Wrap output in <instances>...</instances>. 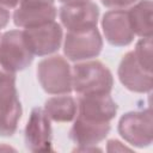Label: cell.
Listing matches in <instances>:
<instances>
[{
    "mask_svg": "<svg viewBox=\"0 0 153 153\" xmlns=\"http://www.w3.org/2000/svg\"><path fill=\"white\" fill-rule=\"evenodd\" d=\"M112 75L99 61L76 63L72 69V88L79 96L110 93Z\"/></svg>",
    "mask_w": 153,
    "mask_h": 153,
    "instance_id": "6da1fadb",
    "label": "cell"
},
{
    "mask_svg": "<svg viewBox=\"0 0 153 153\" xmlns=\"http://www.w3.org/2000/svg\"><path fill=\"white\" fill-rule=\"evenodd\" d=\"M20 116L22 105L16 88L14 73L0 66V135H13L17 130Z\"/></svg>",
    "mask_w": 153,
    "mask_h": 153,
    "instance_id": "7a4b0ae2",
    "label": "cell"
},
{
    "mask_svg": "<svg viewBox=\"0 0 153 153\" xmlns=\"http://www.w3.org/2000/svg\"><path fill=\"white\" fill-rule=\"evenodd\" d=\"M37 76L43 90L50 94H65L72 91V69L61 56L42 60L37 67Z\"/></svg>",
    "mask_w": 153,
    "mask_h": 153,
    "instance_id": "3957f363",
    "label": "cell"
},
{
    "mask_svg": "<svg viewBox=\"0 0 153 153\" xmlns=\"http://www.w3.org/2000/svg\"><path fill=\"white\" fill-rule=\"evenodd\" d=\"M118 133L133 146H149L153 139V120L151 109L123 115L118 123Z\"/></svg>",
    "mask_w": 153,
    "mask_h": 153,
    "instance_id": "277c9868",
    "label": "cell"
},
{
    "mask_svg": "<svg viewBox=\"0 0 153 153\" xmlns=\"http://www.w3.org/2000/svg\"><path fill=\"white\" fill-rule=\"evenodd\" d=\"M33 55L26 48L23 39V31H7L0 38V66L16 73L26 68L32 62Z\"/></svg>",
    "mask_w": 153,
    "mask_h": 153,
    "instance_id": "5b68a950",
    "label": "cell"
},
{
    "mask_svg": "<svg viewBox=\"0 0 153 153\" xmlns=\"http://www.w3.org/2000/svg\"><path fill=\"white\" fill-rule=\"evenodd\" d=\"M23 39L32 55H48L60 48L62 41V29L55 22L27 27L23 31Z\"/></svg>",
    "mask_w": 153,
    "mask_h": 153,
    "instance_id": "8992f818",
    "label": "cell"
},
{
    "mask_svg": "<svg viewBox=\"0 0 153 153\" xmlns=\"http://www.w3.org/2000/svg\"><path fill=\"white\" fill-rule=\"evenodd\" d=\"M103 47L99 31L92 29L85 32H68L66 35L63 51L72 61H81L96 57Z\"/></svg>",
    "mask_w": 153,
    "mask_h": 153,
    "instance_id": "52a82bcc",
    "label": "cell"
},
{
    "mask_svg": "<svg viewBox=\"0 0 153 153\" xmlns=\"http://www.w3.org/2000/svg\"><path fill=\"white\" fill-rule=\"evenodd\" d=\"M99 10L96 4L87 1L78 5H63L60 19L68 32H85L97 27Z\"/></svg>",
    "mask_w": 153,
    "mask_h": 153,
    "instance_id": "ba28073f",
    "label": "cell"
},
{
    "mask_svg": "<svg viewBox=\"0 0 153 153\" xmlns=\"http://www.w3.org/2000/svg\"><path fill=\"white\" fill-rule=\"evenodd\" d=\"M25 143L31 152H50L51 127L49 117L41 108H35L25 127Z\"/></svg>",
    "mask_w": 153,
    "mask_h": 153,
    "instance_id": "9c48e42d",
    "label": "cell"
},
{
    "mask_svg": "<svg viewBox=\"0 0 153 153\" xmlns=\"http://www.w3.org/2000/svg\"><path fill=\"white\" fill-rule=\"evenodd\" d=\"M118 76L121 82L130 91L148 92L152 90V72L146 71L137 62L134 51H129L123 56L118 67Z\"/></svg>",
    "mask_w": 153,
    "mask_h": 153,
    "instance_id": "30bf717a",
    "label": "cell"
},
{
    "mask_svg": "<svg viewBox=\"0 0 153 153\" xmlns=\"http://www.w3.org/2000/svg\"><path fill=\"white\" fill-rule=\"evenodd\" d=\"M79 117L93 122H110L117 111V104L109 93L80 96L78 100Z\"/></svg>",
    "mask_w": 153,
    "mask_h": 153,
    "instance_id": "8fae6325",
    "label": "cell"
},
{
    "mask_svg": "<svg viewBox=\"0 0 153 153\" xmlns=\"http://www.w3.org/2000/svg\"><path fill=\"white\" fill-rule=\"evenodd\" d=\"M102 26L106 41L112 45H128L134 38L128 13L124 10H114L106 12L103 17Z\"/></svg>",
    "mask_w": 153,
    "mask_h": 153,
    "instance_id": "7c38bea8",
    "label": "cell"
},
{
    "mask_svg": "<svg viewBox=\"0 0 153 153\" xmlns=\"http://www.w3.org/2000/svg\"><path fill=\"white\" fill-rule=\"evenodd\" d=\"M109 130V122H93L78 116L69 131V137L82 147L92 146L105 139Z\"/></svg>",
    "mask_w": 153,
    "mask_h": 153,
    "instance_id": "4fadbf2b",
    "label": "cell"
},
{
    "mask_svg": "<svg viewBox=\"0 0 153 153\" xmlns=\"http://www.w3.org/2000/svg\"><path fill=\"white\" fill-rule=\"evenodd\" d=\"M56 8L53 4L43 5H20L13 14V20L17 26L33 27L54 22Z\"/></svg>",
    "mask_w": 153,
    "mask_h": 153,
    "instance_id": "5bb4252c",
    "label": "cell"
},
{
    "mask_svg": "<svg viewBox=\"0 0 153 153\" xmlns=\"http://www.w3.org/2000/svg\"><path fill=\"white\" fill-rule=\"evenodd\" d=\"M128 13V19L130 27L134 35H137L142 38L152 37L153 25H152V1L141 0L134 5Z\"/></svg>",
    "mask_w": 153,
    "mask_h": 153,
    "instance_id": "9a60e30c",
    "label": "cell"
},
{
    "mask_svg": "<svg viewBox=\"0 0 153 153\" xmlns=\"http://www.w3.org/2000/svg\"><path fill=\"white\" fill-rule=\"evenodd\" d=\"M78 105L69 96H57L49 98L44 104L47 116L55 122H71L76 114Z\"/></svg>",
    "mask_w": 153,
    "mask_h": 153,
    "instance_id": "2e32d148",
    "label": "cell"
},
{
    "mask_svg": "<svg viewBox=\"0 0 153 153\" xmlns=\"http://www.w3.org/2000/svg\"><path fill=\"white\" fill-rule=\"evenodd\" d=\"M134 55L137 62L148 72H152V37L141 38L134 50Z\"/></svg>",
    "mask_w": 153,
    "mask_h": 153,
    "instance_id": "e0dca14e",
    "label": "cell"
},
{
    "mask_svg": "<svg viewBox=\"0 0 153 153\" xmlns=\"http://www.w3.org/2000/svg\"><path fill=\"white\" fill-rule=\"evenodd\" d=\"M102 4L109 8H116V10H122L131 4H134L136 0H100Z\"/></svg>",
    "mask_w": 153,
    "mask_h": 153,
    "instance_id": "ac0fdd59",
    "label": "cell"
},
{
    "mask_svg": "<svg viewBox=\"0 0 153 153\" xmlns=\"http://www.w3.org/2000/svg\"><path fill=\"white\" fill-rule=\"evenodd\" d=\"M117 149H118V151H129V148H127V147L122 146L120 141L110 140V141L108 142V151L112 152V151H117Z\"/></svg>",
    "mask_w": 153,
    "mask_h": 153,
    "instance_id": "d6986e66",
    "label": "cell"
},
{
    "mask_svg": "<svg viewBox=\"0 0 153 153\" xmlns=\"http://www.w3.org/2000/svg\"><path fill=\"white\" fill-rule=\"evenodd\" d=\"M8 20H10V13H8V11L6 8H4V7L0 6V29L1 27H5L7 25V23H8Z\"/></svg>",
    "mask_w": 153,
    "mask_h": 153,
    "instance_id": "ffe728a7",
    "label": "cell"
},
{
    "mask_svg": "<svg viewBox=\"0 0 153 153\" xmlns=\"http://www.w3.org/2000/svg\"><path fill=\"white\" fill-rule=\"evenodd\" d=\"M54 4V0H20V5H43Z\"/></svg>",
    "mask_w": 153,
    "mask_h": 153,
    "instance_id": "44dd1931",
    "label": "cell"
},
{
    "mask_svg": "<svg viewBox=\"0 0 153 153\" xmlns=\"http://www.w3.org/2000/svg\"><path fill=\"white\" fill-rule=\"evenodd\" d=\"M20 0H0V5L5 6V7H10V8H13L18 5Z\"/></svg>",
    "mask_w": 153,
    "mask_h": 153,
    "instance_id": "7402d4cb",
    "label": "cell"
},
{
    "mask_svg": "<svg viewBox=\"0 0 153 153\" xmlns=\"http://www.w3.org/2000/svg\"><path fill=\"white\" fill-rule=\"evenodd\" d=\"M61 2H63L65 5H78V4H84L90 0H60Z\"/></svg>",
    "mask_w": 153,
    "mask_h": 153,
    "instance_id": "603a6c76",
    "label": "cell"
}]
</instances>
